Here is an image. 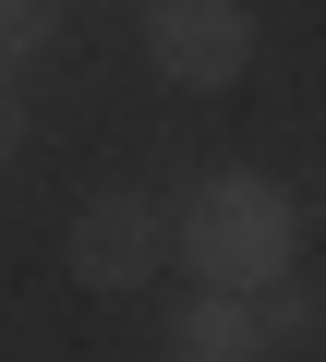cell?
Here are the masks:
<instances>
[{"mask_svg": "<svg viewBox=\"0 0 326 362\" xmlns=\"http://www.w3.org/2000/svg\"><path fill=\"white\" fill-rule=\"evenodd\" d=\"M170 266H194V290H290L302 266V206L278 194L266 169H206L194 194L170 206Z\"/></svg>", "mask_w": 326, "mask_h": 362, "instance_id": "6da1fadb", "label": "cell"}, {"mask_svg": "<svg viewBox=\"0 0 326 362\" xmlns=\"http://www.w3.org/2000/svg\"><path fill=\"white\" fill-rule=\"evenodd\" d=\"M145 13V73L182 97H230L254 73V0H133Z\"/></svg>", "mask_w": 326, "mask_h": 362, "instance_id": "7a4b0ae2", "label": "cell"}, {"mask_svg": "<svg viewBox=\"0 0 326 362\" xmlns=\"http://www.w3.org/2000/svg\"><path fill=\"white\" fill-rule=\"evenodd\" d=\"M61 266H73V290H97V302L157 290V266H170V206H157V194H85L73 230H61Z\"/></svg>", "mask_w": 326, "mask_h": 362, "instance_id": "3957f363", "label": "cell"}, {"mask_svg": "<svg viewBox=\"0 0 326 362\" xmlns=\"http://www.w3.org/2000/svg\"><path fill=\"white\" fill-rule=\"evenodd\" d=\"M157 362H278L266 350V290H182L170 326H157Z\"/></svg>", "mask_w": 326, "mask_h": 362, "instance_id": "277c9868", "label": "cell"}, {"mask_svg": "<svg viewBox=\"0 0 326 362\" xmlns=\"http://www.w3.org/2000/svg\"><path fill=\"white\" fill-rule=\"evenodd\" d=\"M49 37H61V0H0V85H13Z\"/></svg>", "mask_w": 326, "mask_h": 362, "instance_id": "5b68a950", "label": "cell"}, {"mask_svg": "<svg viewBox=\"0 0 326 362\" xmlns=\"http://www.w3.org/2000/svg\"><path fill=\"white\" fill-rule=\"evenodd\" d=\"M314 338V290L290 278V290H266V350H302Z\"/></svg>", "mask_w": 326, "mask_h": 362, "instance_id": "8992f818", "label": "cell"}, {"mask_svg": "<svg viewBox=\"0 0 326 362\" xmlns=\"http://www.w3.org/2000/svg\"><path fill=\"white\" fill-rule=\"evenodd\" d=\"M13 157H25V97L0 85V169H13Z\"/></svg>", "mask_w": 326, "mask_h": 362, "instance_id": "52a82bcc", "label": "cell"}]
</instances>
